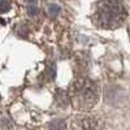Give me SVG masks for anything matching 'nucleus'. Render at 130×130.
I'll return each mask as SVG.
<instances>
[{"label":"nucleus","instance_id":"423d86ee","mask_svg":"<svg viewBox=\"0 0 130 130\" xmlns=\"http://www.w3.org/2000/svg\"><path fill=\"white\" fill-rule=\"evenodd\" d=\"M10 8V3L8 2H0V12H7Z\"/></svg>","mask_w":130,"mask_h":130},{"label":"nucleus","instance_id":"f257e3e1","mask_svg":"<svg viewBox=\"0 0 130 130\" xmlns=\"http://www.w3.org/2000/svg\"><path fill=\"white\" fill-rule=\"evenodd\" d=\"M126 18V9L121 3L103 2L98 4L95 22L102 29H117Z\"/></svg>","mask_w":130,"mask_h":130},{"label":"nucleus","instance_id":"0eeeda50","mask_svg":"<svg viewBox=\"0 0 130 130\" xmlns=\"http://www.w3.org/2000/svg\"><path fill=\"white\" fill-rule=\"evenodd\" d=\"M129 35H130V27H129Z\"/></svg>","mask_w":130,"mask_h":130},{"label":"nucleus","instance_id":"20e7f679","mask_svg":"<svg viewBox=\"0 0 130 130\" xmlns=\"http://www.w3.org/2000/svg\"><path fill=\"white\" fill-rule=\"evenodd\" d=\"M27 12H29L30 16H35V14H38V13H39V9L37 8V4H35V3L29 4V7H27Z\"/></svg>","mask_w":130,"mask_h":130},{"label":"nucleus","instance_id":"39448f33","mask_svg":"<svg viewBox=\"0 0 130 130\" xmlns=\"http://www.w3.org/2000/svg\"><path fill=\"white\" fill-rule=\"evenodd\" d=\"M59 12H60V7H59L57 4H52V5H50V8H48V13H50V14L55 16V14H57Z\"/></svg>","mask_w":130,"mask_h":130},{"label":"nucleus","instance_id":"7ed1b4c3","mask_svg":"<svg viewBox=\"0 0 130 130\" xmlns=\"http://www.w3.org/2000/svg\"><path fill=\"white\" fill-rule=\"evenodd\" d=\"M98 124L92 117H83L74 124V130H96Z\"/></svg>","mask_w":130,"mask_h":130},{"label":"nucleus","instance_id":"f03ea898","mask_svg":"<svg viewBox=\"0 0 130 130\" xmlns=\"http://www.w3.org/2000/svg\"><path fill=\"white\" fill-rule=\"evenodd\" d=\"M99 98V90L98 86L89 81V79H81L75 82L73 86V99L78 108L87 109L95 105Z\"/></svg>","mask_w":130,"mask_h":130}]
</instances>
